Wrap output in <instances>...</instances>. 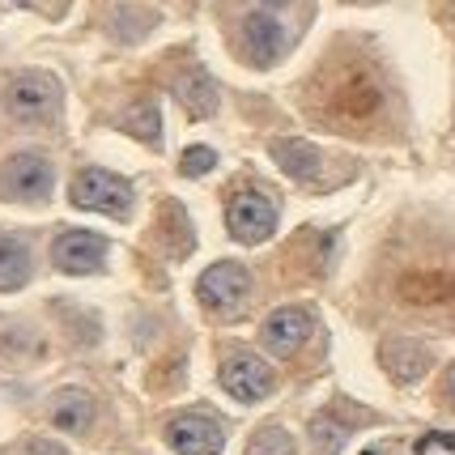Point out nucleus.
<instances>
[{
  "instance_id": "obj_12",
  "label": "nucleus",
  "mask_w": 455,
  "mask_h": 455,
  "mask_svg": "<svg viewBox=\"0 0 455 455\" xmlns=\"http://www.w3.org/2000/svg\"><path fill=\"white\" fill-rule=\"evenodd\" d=\"M337 107L349 119H366L379 107V90L371 85V77H366V73H354V77H349V85H340V90H337Z\"/></svg>"
},
{
  "instance_id": "obj_1",
  "label": "nucleus",
  "mask_w": 455,
  "mask_h": 455,
  "mask_svg": "<svg viewBox=\"0 0 455 455\" xmlns=\"http://www.w3.org/2000/svg\"><path fill=\"white\" fill-rule=\"evenodd\" d=\"M73 204H77V209H94V213L124 218L128 204H132V188L119 175H107V171H81V175L73 179Z\"/></svg>"
},
{
  "instance_id": "obj_9",
  "label": "nucleus",
  "mask_w": 455,
  "mask_h": 455,
  "mask_svg": "<svg viewBox=\"0 0 455 455\" xmlns=\"http://www.w3.org/2000/svg\"><path fill=\"white\" fill-rule=\"evenodd\" d=\"M52 259H56V268H64V273H94L102 259H107V243L99 235H90V230H68V235L56 238Z\"/></svg>"
},
{
  "instance_id": "obj_22",
  "label": "nucleus",
  "mask_w": 455,
  "mask_h": 455,
  "mask_svg": "<svg viewBox=\"0 0 455 455\" xmlns=\"http://www.w3.org/2000/svg\"><path fill=\"white\" fill-rule=\"evenodd\" d=\"M264 4H290V0H264Z\"/></svg>"
},
{
  "instance_id": "obj_11",
  "label": "nucleus",
  "mask_w": 455,
  "mask_h": 455,
  "mask_svg": "<svg viewBox=\"0 0 455 455\" xmlns=\"http://www.w3.org/2000/svg\"><path fill=\"white\" fill-rule=\"evenodd\" d=\"M52 421H56L60 430L81 435V430L94 421V400L85 396V392H60V396L52 400Z\"/></svg>"
},
{
  "instance_id": "obj_7",
  "label": "nucleus",
  "mask_w": 455,
  "mask_h": 455,
  "mask_svg": "<svg viewBox=\"0 0 455 455\" xmlns=\"http://www.w3.org/2000/svg\"><path fill=\"white\" fill-rule=\"evenodd\" d=\"M221 387L238 400H259L268 396V387H273V371L256 354H235L226 357V366H221Z\"/></svg>"
},
{
  "instance_id": "obj_19",
  "label": "nucleus",
  "mask_w": 455,
  "mask_h": 455,
  "mask_svg": "<svg viewBox=\"0 0 455 455\" xmlns=\"http://www.w3.org/2000/svg\"><path fill=\"white\" fill-rule=\"evenodd\" d=\"M26 455H64L56 447V443H30V447H26Z\"/></svg>"
},
{
  "instance_id": "obj_20",
  "label": "nucleus",
  "mask_w": 455,
  "mask_h": 455,
  "mask_svg": "<svg viewBox=\"0 0 455 455\" xmlns=\"http://www.w3.org/2000/svg\"><path fill=\"white\" fill-rule=\"evenodd\" d=\"M447 400H451V404H455V366H451V371H447Z\"/></svg>"
},
{
  "instance_id": "obj_6",
  "label": "nucleus",
  "mask_w": 455,
  "mask_h": 455,
  "mask_svg": "<svg viewBox=\"0 0 455 455\" xmlns=\"http://www.w3.org/2000/svg\"><path fill=\"white\" fill-rule=\"evenodd\" d=\"M259 337H264V349L273 357H294L307 345V337H311V315L298 311V307H285V311L264 319V332Z\"/></svg>"
},
{
  "instance_id": "obj_16",
  "label": "nucleus",
  "mask_w": 455,
  "mask_h": 455,
  "mask_svg": "<svg viewBox=\"0 0 455 455\" xmlns=\"http://www.w3.org/2000/svg\"><path fill=\"white\" fill-rule=\"evenodd\" d=\"M247 455H294V438L281 426H259L256 438L247 443Z\"/></svg>"
},
{
  "instance_id": "obj_13",
  "label": "nucleus",
  "mask_w": 455,
  "mask_h": 455,
  "mask_svg": "<svg viewBox=\"0 0 455 455\" xmlns=\"http://www.w3.org/2000/svg\"><path fill=\"white\" fill-rule=\"evenodd\" d=\"M30 277V251L18 238H0V290H18Z\"/></svg>"
},
{
  "instance_id": "obj_3",
  "label": "nucleus",
  "mask_w": 455,
  "mask_h": 455,
  "mask_svg": "<svg viewBox=\"0 0 455 455\" xmlns=\"http://www.w3.org/2000/svg\"><path fill=\"white\" fill-rule=\"evenodd\" d=\"M226 226H230V235L238 243H264V238L273 235V226H277V209H273V200L259 196V192H235L230 204H226Z\"/></svg>"
},
{
  "instance_id": "obj_15",
  "label": "nucleus",
  "mask_w": 455,
  "mask_h": 455,
  "mask_svg": "<svg viewBox=\"0 0 455 455\" xmlns=\"http://www.w3.org/2000/svg\"><path fill=\"white\" fill-rule=\"evenodd\" d=\"M179 99L188 102V111H192V116H209V111L218 107V99H213V85L200 77V73H188V77L179 81Z\"/></svg>"
},
{
  "instance_id": "obj_5",
  "label": "nucleus",
  "mask_w": 455,
  "mask_h": 455,
  "mask_svg": "<svg viewBox=\"0 0 455 455\" xmlns=\"http://www.w3.org/2000/svg\"><path fill=\"white\" fill-rule=\"evenodd\" d=\"M60 102V85L47 73H21L9 85V111L18 119H43L52 116Z\"/></svg>"
},
{
  "instance_id": "obj_21",
  "label": "nucleus",
  "mask_w": 455,
  "mask_h": 455,
  "mask_svg": "<svg viewBox=\"0 0 455 455\" xmlns=\"http://www.w3.org/2000/svg\"><path fill=\"white\" fill-rule=\"evenodd\" d=\"M362 455H396V447H366Z\"/></svg>"
},
{
  "instance_id": "obj_10",
  "label": "nucleus",
  "mask_w": 455,
  "mask_h": 455,
  "mask_svg": "<svg viewBox=\"0 0 455 455\" xmlns=\"http://www.w3.org/2000/svg\"><path fill=\"white\" fill-rule=\"evenodd\" d=\"M243 52L256 60V64H273V60L285 52L281 21L268 18V13H251V18L243 21Z\"/></svg>"
},
{
  "instance_id": "obj_18",
  "label": "nucleus",
  "mask_w": 455,
  "mask_h": 455,
  "mask_svg": "<svg viewBox=\"0 0 455 455\" xmlns=\"http://www.w3.org/2000/svg\"><path fill=\"white\" fill-rule=\"evenodd\" d=\"M417 455H455V435H426L417 443Z\"/></svg>"
},
{
  "instance_id": "obj_17",
  "label": "nucleus",
  "mask_w": 455,
  "mask_h": 455,
  "mask_svg": "<svg viewBox=\"0 0 455 455\" xmlns=\"http://www.w3.org/2000/svg\"><path fill=\"white\" fill-rule=\"evenodd\" d=\"M213 162H218V154L204 149V145H196V149L183 154V175H204V171H213Z\"/></svg>"
},
{
  "instance_id": "obj_14",
  "label": "nucleus",
  "mask_w": 455,
  "mask_h": 455,
  "mask_svg": "<svg viewBox=\"0 0 455 455\" xmlns=\"http://www.w3.org/2000/svg\"><path fill=\"white\" fill-rule=\"evenodd\" d=\"M273 158H277L294 179H311L319 166V154L311 145H302V140H273Z\"/></svg>"
},
{
  "instance_id": "obj_2",
  "label": "nucleus",
  "mask_w": 455,
  "mask_h": 455,
  "mask_svg": "<svg viewBox=\"0 0 455 455\" xmlns=\"http://www.w3.org/2000/svg\"><path fill=\"white\" fill-rule=\"evenodd\" d=\"M196 294L213 315H235L238 307L247 302V294H251V277H247V268H238V264H213V268L196 281Z\"/></svg>"
},
{
  "instance_id": "obj_8",
  "label": "nucleus",
  "mask_w": 455,
  "mask_h": 455,
  "mask_svg": "<svg viewBox=\"0 0 455 455\" xmlns=\"http://www.w3.org/2000/svg\"><path fill=\"white\" fill-rule=\"evenodd\" d=\"M166 438H171V447H175L179 455H218L221 443H226V435H221L218 421H209V417H175L171 421V430H166Z\"/></svg>"
},
{
  "instance_id": "obj_4",
  "label": "nucleus",
  "mask_w": 455,
  "mask_h": 455,
  "mask_svg": "<svg viewBox=\"0 0 455 455\" xmlns=\"http://www.w3.org/2000/svg\"><path fill=\"white\" fill-rule=\"evenodd\" d=\"M0 192L13 200H43L52 192V162L39 154H18L0 171Z\"/></svg>"
}]
</instances>
